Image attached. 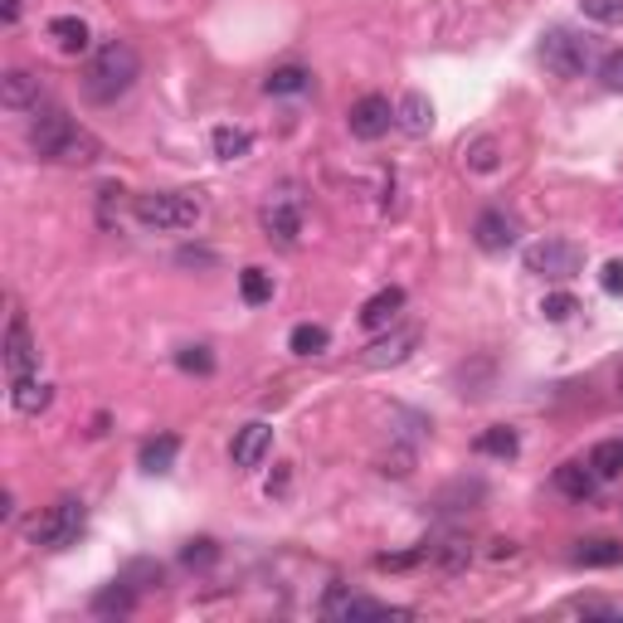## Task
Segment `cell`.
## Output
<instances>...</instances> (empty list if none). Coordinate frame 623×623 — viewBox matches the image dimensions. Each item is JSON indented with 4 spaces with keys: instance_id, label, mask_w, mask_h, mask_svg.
Returning a JSON list of instances; mask_svg holds the SVG:
<instances>
[{
    "instance_id": "cell-1",
    "label": "cell",
    "mask_w": 623,
    "mask_h": 623,
    "mask_svg": "<svg viewBox=\"0 0 623 623\" xmlns=\"http://www.w3.org/2000/svg\"><path fill=\"white\" fill-rule=\"evenodd\" d=\"M30 152L54 166H98L103 162V142L88 127H78L74 118H64L59 108L35 112V122H30Z\"/></svg>"
},
{
    "instance_id": "cell-2",
    "label": "cell",
    "mask_w": 623,
    "mask_h": 623,
    "mask_svg": "<svg viewBox=\"0 0 623 623\" xmlns=\"http://www.w3.org/2000/svg\"><path fill=\"white\" fill-rule=\"evenodd\" d=\"M137 78H142V54L132 49L127 40H108V44H98L93 59H88L84 93L93 98V103H118Z\"/></svg>"
},
{
    "instance_id": "cell-3",
    "label": "cell",
    "mask_w": 623,
    "mask_h": 623,
    "mask_svg": "<svg viewBox=\"0 0 623 623\" xmlns=\"http://www.w3.org/2000/svg\"><path fill=\"white\" fill-rule=\"evenodd\" d=\"M132 214H137L142 230L180 234L205 220V200H200V190H146V196H137Z\"/></svg>"
},
{
    "instance_id": "cell-4",
    "label": "cell",
    "mask_w": 623,
    "mask_h": 623,
    "mask_svg": "<svg viewBox=\"0 0 623 623\" xmlns=\"http://www.w3.org/2000/svg\"><path fill=\"white\" fill-rule=\"evenodd\" d=\"M84 531H88V507L78 502V497H59V502L44 507L40 521L30 526V541H35L40 550H69V546H78Z\"/></svg>"
},
{
    "instance_id": "cell-5",
    "label": "cell",
    "mask_w": 623,
    "mask_h": 623,
    "mask_svg": "<svg viewBox=\"0 0 623 623\" xmlns=\"http://www.w3.org/2000/svg\"><path fill=\"white\" fill-rule=\"evenodd\" d=\"M521 264H526V274H536L546 282H570L585 268V248L570 240H536L521 254Z\"/></svg>"
},
{
    "instance_id": "cell-6",
    "label": "cell",
    "mask_w": 623,
    "mask_h": 623,
    "mask_svg": "<svg viewBox=\"0 0 623 623\" xmlns=\"http://www.w3.org/2000/svg\"><path fill=\"white\" fill-rule=\"evenodd\" d=\"M541 64L555 74V78H580L589 69V40L575 35V30H550L541 40Z\"/></svg>"
},
{
    "instance_id": "cell-7",
    "label": "cell",
    "mask_w": 623,
    "mask_h": 623,
    "mask_svg": "<svg viewBox=\"0 0 623 623\" xmlns=\"http://www.w3.org/2000/svg\"><path fill=\"white\" fill-rule=\"evenodd\" d=\"M346 127H351V137H356V142H380L385 132L394 127V103L385 93L356 98L351 112H346Z\"/></svg>"
},
{
    "instance_id": "cell-8",
    "label": "cell",
    "mask_w": 623,
    "mask_h": 623,
    "mask_svg": "<svg viewBox=\"0 0 623 623\" xmlns=\"http://www.w3.org/2000/svg\"><path fill=\"white\" fill-rule=\"evenodd\" d=\"M419 346V332L414 326H390L385 336H376L366 351H360V366L366 370H390V366H404Z\"/></svg>"
},
{
    "instance_id": "cell-9",
    "label": "cell",
    "mask_w": 623,
    "mask_h": 623,
    "mask_svg": "<svg viewBox=\"0 0 623 623\" xmlns=\"http://www.w3.org/2000/svg\"><path fill=\"white\" fill-rule=\"evenodd\" d=\"M410 609H394L385 599H366V594H351V589H332L322 599V619H404Z\"/></svg>"
},
{
    "instance_id": "cell-10",
    "label": "cell",
    "mask_w": 623,
    "mask_h": 623,
    "mask_svg": "<svg viewBox=\"0 0 623 623\" xmlns=\"http://www.w3.org/2000/svg\"><path fill=\"white\" fill-rule=\"evenodd\" d=\"M5 376L10 380L40 376V346H35V336H30V326L20 312L10 316V326H5Z\"/></svg>"
},
{
    "instance_id": "cell-11",
    "label": "cell",
    "mask_w": 623,
    "mask_h": 623,
    "mask_svg": "<svg viewBox=\"0 0 623 623\" xmlns=\"http://www.w3.org/2000/svg\"><path fill=\"white\" fill-rule=\"evenodd\" d=\"M258 224H264L268 240H278L282 248H292V244H298V234H302V205L292 196H274L264 210H258Z\"/></svg>"
},
{
    "instance_id": "cell-12",
    "label": "cell",
    "mask_w": 623,
    "mask_h": 623,
    "mask_svg": "<svg viewBox=\"0 0 623 623\" xmlns=\"http://www.w3.org/2000/svg\"><path fill=\"white\" fill-rule=\"evenodd\" d=\"M516 220L507 210H482L478 224H472V244L482 248V254H507V248L516 244Z\"/></svg>"
},
{
    "instance_id": "cell-13",
    "label": "cell",
    "mask_w": 623,
    "mask_h": 623,
    "mask_svg": "<svg viewBox=\"0 0 623 623\" xmlns=\"http://www.w3.org/2000/svg\"><path fill=\"white\" fill-rule=\"evenodd\" d=\"M274 453V429L268 424H244V429H234V444H230V458H234V468H258V463Z\"/></svg>"
},
{
    "instance_id": "cell-14",
    "label": "cell",
    "mask_w": 623,
    "mask_h": 623,
    "mask_svg": "<svg viewBox=\"0 0 623 623\" xmlns=\"http://www.w3.org/2000/svg\"><path fill=\"white\" fill-rule=\"evenodd\" d=\"M0 103H5L10 112H40V103H44L40 78L30 69H10L5 78H0Z\"/></svg>"
},
{
    "instance_id": "cell-15",
    "label": "cell",
    "mask_w": 623,
    "mask_h": 623,
    "mask_svg": "<svg viewBox=\"0 0 623 623\" xmlns=\"http://www.w3.org/2000/svg\"><path fill=\"white\" fill-rule=\"evenodd\" d=\"M49 404H54V385H49V380H40V376L10 380V410H15V414L35 419V414L49 410Z\"/></svg>"
},
{
    "instance_id": "cell-16",
    "label": "cell",
    "mask_w": 623,
    "mask_h": 623,
    "mask_svg": "<svg viewBox=\"0 0 623 623\" xmlns=\"http://www.w3.org/2000/svg\"><path fill=\"white\" fill-rule=\"evenodd\" d=\"M400 308H404V288H380L376 298H366V308H360V326H366V332H385V326H394Z\"/></svg>"
},
{
    "instance_id": "cell-17",
    "label": "cell",
    "mask_w": 623,
    "mask_h": 623,
    "mask_svg": "<svg viewBox=\"0 0 623 623\" xmlns=\"http://www.w3.org/2000/svg\"><path fill=\"white\" fill-rule=\"evenodd\" d=\"M49 40L59 54H88L93 49V30H88V20H78V15L49 20Z\"/></svg>"
},
{
    "instance_id": "cell-18",
    "label": "cell",
    "mask_w": 623,
    "mask_h": 623,
    "mask_svg": "<svg viewBox=\"0 0 623 623\" xmlns=\"http://www.w3.org/2000/svg\"><path fill=\"white\" fill-rule=\"evenodd\" d=\"M394 127H404L410 137H429V127H434V103H429L424 93H404L400 103H394Z\"/></svg>"
},
{
    "instance_id": "cell-19",
    "label": "cell",
    "mask_w": 623,
    "mask_h": 623,
    "mask_svg": "<svg viewBox=\"0 0 623 623\" xmlns=\"http://www.w3.org/2000/svg\"><path fill=\"white\" fill-rule=\"evenodd\" d=\"M575 565H585V570H609V565H623V541L589 536V541L575 546Z\"/></svg>"
},
{
    "instance_id": "cell-20",
    "label": "cell",
    "mask_w": 623,
    "mask_h": 623,
    "mask_svg": "<svg viewBox=\"0 0 623 623\" xmlns=\"http://www.w3.org/2000/svg\"><path fill=\"white\" fill-rule=\"evenodd\" d=\"M326 346H332V332H326L322 322H298L288 332V351H292V356H322Z\"/></svg>"
},
{
    "instance_id": "cell-21",
    "label": "cell",
    "mask_w": 623,
    "mask_h": 623,
    "mask_svg": "<svg viewBox=\"0 0 623 623\" xmlns=\"http://www.w3.org/2000/svg\"><path fill=\"white\" fill-rule=\"evenodd\" d=\"M463 162H468V171H472V176H492V171H502V142H497V137L468 142Z\"/></svg>"
},
{
    "instance_id": "cell-22",
    "label": "cell",
    "mask_w": 623,
    "mask_h": 623,
    "mask_svg": "<svg viewBox=\"0 0 623 623\" xmlns=\"http://www.w3.org/2000/svg\"><path fill=\"white\" fill-rule=\"evenodd\" d=\"M594 468H589V463H560V468H555V487H560V492L565 497H580V502H585V497L589 492H594Z\"/></svg>"
},
{
    "instance_id": "cell-23",
    "label": "cell",
    "mask_w": 623,
    "mask_h": 623,
    "mask_svg": "<svg viewBox=\"0 0 623 623\" xmlns=\"http://www.w3.org/2000/svg\"><path fill=\"white\" fill-rule=\"evenodd\" d=\"M589 468H594L599 482L623 478V438H604V444L589 448Z\"/></svg>"
},
{
    "instance_id": "cell-24",
    "label": "cell",
    "mask_w": 623,
    "mask_h": 623,
    "mask_svg": "<svg viewBox=\"0 0 623 623\" xmlns=\"http://www.w3.org/2000/svg\"><path fill=\"white\" fill-rule=\"evenodd\" d=\"M312 88V74L308 69H298V64H282V69H274L264 78V93H274V98H288V93H308Z\"/></svg>"
},
{
    "instance_id": "cell-25",
    "label": "cell",
    "mask_w": 623,
    "mask_h": 623,
    "mask_svg": "<svg viewBox=\"0 0 623 623\" xmlns=\"http://www.w3.org/2000/svg\"><path fill=\"white\" fill-rule=\"evenodd\" d=\"M210 146H214V156H220V162H244V156L254 152V137H248L244 127H214Z\"/></svg>"
},
{
    "instance_id": "cell-26",
    "label": "cell",
    "mask_w": 623,
    "mask_h": 623,
    "mask_svg": "<svg viewBox=\"0 0 623 623\" xmlns=\"http://www.w3.org/2000/svg\"><path fill=\"white\" fill-rule=\"evenodd\" d=\"M176 453H180V438H176V434L146 438V444H142V468H146V472H171Z\"/></svg>"
},
{
    "instance_id": "cell-27",
    "label": "cell",
    "mask_w": 623,
    "mask_h": 623,
    "mask_svg": "<svg viewBox=\"0 0 623 623\" xmlns=\"http://www.w3.org/2000/svg\"><path fill=\"white\" fill-rule=\"evenodd\" d=\"M132 604H137V594H132V580H118V585H108L103 594L93 599V614H132Z\"/></svg>"
},
{
    "instance_id": "cell-28",
    "label": "cell",
    "mask_w": 623,
    "mask_h": 623,
    "mask_svg": "<svg viewBox=\"0 0 623 623\" xmlns=\"http://www.w3.org/2000/svg\"><path fill=\"white\" fill-rule=\"evenodd\" d=\"M240 292H244L248 308H264V302L274 298V278H268L264 268H244V274H240Z\"/></svg>"
},
{
    "instance_id": "cell-29",
    "label": "cell",
    "mask_w": 623,
    "mask_h": 623,
    "mask_svg": "<svg viewBox=\"0 0 623 623\" xmlns=\"http://www.w3.org/2000/svg\"><path fill=\"white\" fill-rule=\"evenodd\" d=\"M478 453H487V458H516V429H507V424L487 429L478 438Z\"/></svg>"
},
{
    "instance_id": "cell-30",
    "label": "cell",
    "mask_w": 623,
    "mask_h": 623,
    "mask_svg": "<svg viewBox=\"0 0 623 623\" xmlns=\"http://www.w3.org/2000/svg\"><path fill=\"white\" fill-rule=\"evenodd\" d=\"M580 10L594 25H623V0H580Z\"/></svg>"
},
{
    "instance_id": "cell-31",
    "label": "cell",
    "mask_w": 623,
    "mask_h": 623,
    "mask_svg": "<svg viewBox=\"0 0 623 623\" xmlns=\"http://www.w3.org/2000/svg\"><path fill=\"white\" fill-rule=\"evenodd\" d=\"M575 312H580V302H575L570 292H546V298H541V316H546V322H570Z\"/></svg>"
},
{
    "instance_id": "cell-32",
    "label": "cell",
    "mask_w": 623,
    "mask_h": 623,
    "mask_svg": "<svg viewBox=\"0 0 623 623\" xmlns=\"http://www.w3.org/2000/svg\"><path fill=\"white\" fill-rule=\"evenodd\" d=\"M180 560H186L190 570H205V565L220 560V546H214V541H190V546L180 550Z\"/></svg>"
},
{
    "instance_id": "cell-33",
    "label": "cell",
    "mask_w": 623,
    "mask_h": 623,
    "mask_svg": "<svg viewBox=\"0 0 623 623\" xmlns=\"http://www.w3.org/2000/svg\"><path fill=\"white\" fill-rule=\"evenodd\" d=\"M176 366H180V370H196V376H210V370H214V356H210L205 346H186V351L176 356Z\"/></svg>"
},
{
    "instance_id": "cell-34",
    "label": "cell",
    "mask_w": 623,
    "mask_h": 623,
    "mask_svg": "<svg viewBox=\"0 0 623 623\" xmlns=\"http://www.w3.org/2000/svg\"><path fill=\"white\" fill-rule=\"evenodd\" d=\"M599 78H604V88L623 93V49H614V54H604V59H599Z\"/></svg>"
},
{
    "instance_id": "cell-35",
    "label": "cell",
    "mask_w": 623,
    "mask_h": 623,
    "mask_svg": "<svg viewBox=\"0 0 623 623\" xmlns=\"http://www.w3.org/2000/svg\"><path fill=\"white\" fill-rule=\"evenodd\" d=\"M599 288H604L609 298H619V292H623V258H614V264H604V274H599Z\"/></svg>"
},
{
    "instance_id": "cell-36",
    "label": "cell",
    "mask_w": 623,
    "mask_h": 623,
    "mask_svg": "<svg viewBox=\"0 0 623 623\" xmlns=\"http://www.w3.org/2000/svg\"><path fill=\"white\" fill-rule=\"evenodd\" d=\"M20 20V0H5V25H15Z\"/></svg>"
},
{
    "instance_id": "cell-37",
    "label": "cell",
    "mask_w": 623,
    "mask_h": 623,
    "mask_svg": "<svg viewBox=\"0 0 623 623\" xmlns=\"http://www.w3.org/2000/svg\"><path fill=\"white\" fill-rule=\"evenodd\" d=\"M619 390H623V370H619Z\"/></svg>"
}]
</instances>
